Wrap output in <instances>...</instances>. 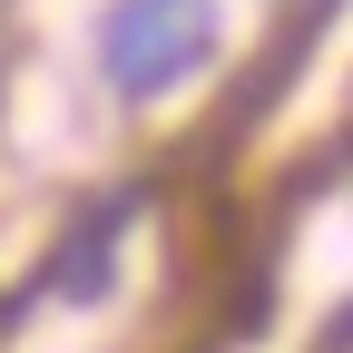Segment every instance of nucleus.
<instances>
[{
    "instance_id": "f257e3e1",
    "label": "nucleus",
    "mask_w": 353,
    "mask_h": 353,
    "mask_svg": "<svg viewBox=\"0 0 353 353\" xmlns=\"http://www.w3.org/2000/svg\"><path fill=\"white\" fill-rule=\"evenodd\" d=\"M226 20H216V0H108L99 10V79L118 99H167V88H187Z\"/></svg>"
},
{
    "instance_id": "f03ea898",
    "label": "nucleus",
    "mask_w": 353,
    "mask_h": 353,
    "mask_svg": "<svg viewBox=\"0 0 353 353\" xmlns=\"http://www.w3.org/2000/svg\"><path fill=\"white\" fill-rule=\"evenodd\" d=\"M118 226H128V196H108L99 216H79V226H69V245L50 255V294L99 304V294H108V275H118Z\"/></svg>"
}]
</instances>
